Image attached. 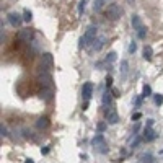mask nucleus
Here are the masks:
<instances>
[{
    "instance_id": "obj_1",
    "label": "nucleus",
    "mask_w": 163,
    "mask_h": 163,
    "mask_svg": "<svg viewBox=\"0 0 163 163\" xmlns=\"http://www.w3.org/2000/svg\"><path fill=\"white\" fill-rule=\"evenodd\" d=\"M106 18H109L111 21H116V20H119L121 15H122V8L119 7L117 4H111L109 7L106 8Z\"/></svg>"
},
{
    "instance_id": "obj_2",
    "label": "nucleus",
    "mask_w": 163,
    "mask_h": 163,
    "mask_svg": "<svg viewBox=\"0 0 163 163\" xmlns=\"http://www.w3.org/2000/svg\"><path fill=\"white\" fill-rule=\"evenodd\" d=\"M95 39H96V28L95 26H90V28L85 31L83 38L80 39V47H87L90 43H93Z\"/></svg>"
},
{
    "instance_id": "obj_3",
    "label": "nucleus",
    "mask_w": 163,
    "mask_h": 163,
    "mask_svg": "<svg viewBox=\"0 0 163 163\" xmlns=\"http://www.w3.org/2000/svg\"><path fill=\"white\" fill-rule=\"evenodd\" d=\"M104 116H106V121L109 122V124H116L117 121H119V116H117V113H116V109H114V106L106 108V111H104Z\"/></svg>"
},
{
    "instance_id": "obj_4",
    "label": "nucleus",
    "mask_w": 163,
    "mask_h": 163,
    "mask_svg": "<svg viewBox=\"0 0 163 163\" xmlns=\"http://www.w3.org/2000/svg\"><path fill=\"white\" fill-rule=\"evenodd\" d=\"M38 82H39L43 87H52V77H51L49 72H39Z\"/></svg>"
},
{
    "instance_id": "obj_5",
    "label": "nucleus",
    "mask_w": 163,
    "mask_h": 163,
    "mask_svg": "<svg viewBox=\"0 0 163 163\" xmlns=\"http://www.w3.org/2000/svg\"><path fill=\"white\" fill-rule=\"evenodd\" d=\"M82 95H83V98H85V101H88V99L92 98V95H93V83H90V82H87L85 85L82 87Z\"/></svg>"
},
{
    "instance_id": "obj_6",
    "label": "nucleus",
    "mask_w": 163,
    "mask_h": 163,
    "mask_svg": "<svg viewBox=\"0 0 163 163\" xmlns=\"http://www.w3.org/2000/svg\"><path fill=\"white\" fill-rule=\"evenodd\" d=\"M8 21H10L11 26L16 28V26H20V25H21V21H25V20H23V16L20 13H10V15H8Z\"/></svg>"
},
{
    "instance_id": "obj_7",
    "label": "nucleus",
    "mask_w": 163,
    "mask_h": 163,
    "mask_svg": "<svg viewBox=\"0 0 163 163\" xmlns=\"http://www.w3.org/2000/svg\"><path fill=\"white\" fill-rule=\"evenodd\" d=\"M93 145L98 147V150H99L101 153L106 152V149H104L106 145H104V139H103V135H96V137L93 139Z\"/></svg>"
},
{
    "instance_id": "obj_8",
    "label": "nucleus",
    "mask_w": 163,
    "mask_h": 163,
    "mask_svg": "<svg viewBox=\"0 0 163 163\" xmlns=\"http://www.w3.org/2000/svg\"><path fill=\"white\" fill-rule=\"evenodd\" d=\"M52 87H43V90H41V98L44 99V101H51L52 99Z\"/></svg>"
},
{
    "instance_id": "obj_9",
    "label": "nucleus",
    "mask_w": 163,
    "mask_h": 163,
    "mask_svg": "<svg viewBox=\"0 0 163 163\" xmlns=\"http://www.w3.org/2000/svg\"><path fill=\"white\" fill-rule=\"evenodd\" d=\"M31 36H33V33H31V29H29V28H25V29H21V31L18 33V39H20V41H28V43H29Z\"/></svg>"
},
{
    "instance_id": "obj_10",
    "label": "nucleus",
    "mask_w": 163,
    "mask_h": 163,
    "mask_svg": "<svg viewBox=\"0 0 163 163\" xmlns=\"http://www.w3.org/2000/svg\"><path fill=\"white\" fill-rule=\"evenodd\" d=\"M131 21H132V26H134V29H135L137 33L140 31L142 28H144V25H142V21H140V18H139V15H132Z\"/></svg>"
},
{
    "instance_id": "obj_11",
    "label": "nucleus",
    "mask_w": 163,
    "mask_h": 163,
    "mask_svg": "<svg viewBox=\"0 0 163 163\" xmlns=\"http://www.w3.org/2000/svg\"><path fill=\"white\" fill-rule=\"evenodd\" d=\"M41 64L47 65L49 69L52 67V54H49V52L43 54V56H41Z\"/></svg>"
},
{
    "instance_id": "obj_12",
    "label": "nucleus",
    "mask_w": 163,
    "mask_h": 163,
    "mask_svg": "<svg viewBox=\"0 0 163 163\" xmlns=\"http://www.w3.org/2000/svg\"><path fill=\"white\" fill-rule=\"evenodd\" d=\"M103 46H104V38H96L95 41H93V49L95 51H99Z\"/></svg>"
},
{
    "instance_id": "obj_13",
    "label": "nucleus",
    "mask_w": 163,
    "mask_h": 163,
    "mask_svg": "<svg viewBox=\"0 0 163 163\" xmlns=\"http://www.w3.org/2000/svg\"><path fill=\"white\" fill-rule=\"evenodd\" d=\"M144 139H145V140H149V142L155 139V134H153L152 127H145V131H144Z\"/></svg>"
},
{
    "instance_id": "obj_14",
    "label": "nucleus",
    "mask_w": 163,
    "mask_h": 163,
    "mask_svg": "<svg viewBox=\"0 0 163 163\" xmlns=\"http://www.w3.org/2000/svg\"><path fill=\"white\" fill-rule=\"evenodd\" d=\"M152 57H153L152 47H150V46H145V47H144V59H145V60H152Z\"/></svg>"
},
{
    "instance_id": "obj_15",
    "label": "nucleus",
    "mask_w": 163,
    "mask_h": 163,
    "mask_svg": "<svg viewBox=\"0 0 163 163\" xmlns=\"http://www.w3.org/2000/svg\"><path fill=\"white\" fill-rule=\"evenodd\" d=\"M49 126V119L47 117H39L38 119V127L39 129H46Z\"/></svg>"
},
{
    "instance_id": "obj_16",
    "label": "nucleus",
    "mask_w": 163,
    "mask_h": 163,
    "mask_svg": "<svg viewBox=\"0 0 163 163\" xmlns=\"http://www.w3.org/2000/svg\"><path fill=\"white\" fill-rule=\"evenodd\" d=\"M129 64H127V60H121V74H122V77H126L127 75V70H129Z\"/></svg>"
},
{
    "instance_id": "obj_17",
    "label": "nucleus",
    "mask_w": 163,
    "mask_h": 163,
    "mask_svg": "<svg viewBox=\"0 0 163 163\" xmlns=\"http://www.w3.org/2000/svg\"><path fill=\"white\" fill-rule=\"evenodd\" d=\"M104 4H106L104 0H95V4H93V10H95V11H99L101 8H103Z\"/></svg>"
},
{
    "instance_id": "obj_18",
    "label": "nucleus",
    "mask_w": 163,
    "mask_h": 163,
    "mask_svg": "<svg viewBox=\"0 0 163 163\" xmlns=\"http://www.w3.org/2000/svg\"><path fill=\"white\" fill-rule=\"evenodd\" d=\"M103 103H104V104H108V106H111V93H109V92L104 93V96H103Z\"/></svg>"
},
{
    "instance_id": "obj_19",
    "label": "nucleus",
    "mask_w": 163,
    "mask_h": 163,
    "mask_svg": "<svg viewBox=\"0 0 163 163\" xmlns=\"http://www.w3.org/2000/svg\"><path fill=\"white\" fill-rule=\"evenodd\" d=\"M31 18H33L31 11H29V10H25V13H23V20H25V21H31Z\"/></svg>"
},
{
    "instance_id": "obj_20",
    "label": "nucleus",
    "mask_w": 163,
    "mask_h": 163,
    "mask_svg": "<svg viewBox=\"0 0 163 163\" xmlns=\"http://www.w3.org/2000/svg\"><path fill=\"white\" fill-rule=\"evenodd\" d=\"M150 93H152L150 87H149V85H144V92H142V96H150Z\"/></svg>"
},
{
    "instance_id": "obj_21",
    "label": "nucleus",
    "mask_w": 163,
    "mask_h": 163,
    "mask_svg": "<svg viewBox=\"0 0 163 163\" xmlns=\"http://www.w3.org/2000/svg\"><path fill=\"white\" fill-rule=\"evenodd\" d=\"M85 4H87V0H82L80 4H78V13H83V10H85Z\"/></svg>"
},
{
    "instance_id": "obj_22",
    "label": "nucleus",
    "mask_w": 163,
    "mask_h": 163,
    "mask_svg": "<svg viewBox=\"0 0 163 163\" xmlns=\"http://www.w3.org/2000/svg\"><path fill=\"white\" fill-rule=\"evenodd\" d=\"M106 60L108 62H113V60H116V52H109L106 56Z\"/></svg>"
},
{
    "instance_id": "obj_23",
    "label": "nucleus",
    "mask_w": 163,
    "mask_h": 163,
    "mask_svg": "<svg viewBox=\"0 0 163 163\" xmlns=\"http://www.w3.org/2000/svg\"><path fill=\"white\" fill-rule=\"evenodd\" d=\"M155 103L158 104V106L163 103V95H155Z\"/></svg>"
},
{
    "instance_id": "obj_24",
    "label": "nucleus",
    "mask_w": 163,
    "mask_h": 163,
    "mask_svg": "<svg viewBox=\"0 0 163 163\" xmlns=\"http://www.w3.org/2000/svg\"><path fill=\"white\" fill-rule=\"evenodd\" d=\"M106 87H108V88L113 87V77H111V75H108V77H106Z\"/></svg>"
},
{
    "instance_id": "obj_25",
    "label": "nucleus",
    "mask_w": 163,
    "mask_h": 163,
    "mask_svg": "<svg viewBox=\"0 0 163 163\" xmlns=\"http://www.w3.org/2000/svg\"><path fill=\"white\" fill-rule=\"evenodd\" d=\"M135 49H137V44L132 43L131 46H129V52H131V54H132V52H135Z\"/></svg>"
},
{
    "instance_id": "obj_26",
    "label": "nucleus",
    "mask_w": 163,
    "mask_h": 163,
    "mask_svg": "<svg viewBox=\"0 0 163 163\" xmlns=\"http://www.w3.org/2000/svg\"><path fill=\"white\" fill-rule=\"evenodd\" d=\"M152 155H145V157H144V163H152Z\"/></svg>"
},
{
    "instance_id": "obj_27",
    "label": "nucleus",
    "mask_w": 163,
    "mask_h": 163,
    "mask_svg": "<svg viewBox=\"0 0 163 163\" xmlns=\"http://www.w3.org/2000/svg\"><path fill=\"white\" fill-rule=\"evenodd\" d=\"M104 129H106V124H104V122H99V124H98V131H99V132H103Z\"/></svg>"
},
{
    "instance_id": "obj_28",
    "label": "nucleus",
    "mask_w": 163,
    "mask_h": 163,
    "mask_svg": "<svg viewBox=\"0 0 163 163\" xmlns=\"http://www.w3.org/2000/svg\"><path fill=\"white\" fill-rule=\"evenodd\" d=\"M140 116H142L140 113H135V114H132V121H137V119H140Z\"/></svg>"
},
{
    "instance_id": "obj_29",
    "label": "nucleus",
    "mask_w": 163,
    "mask_h": 163,
    "mask_svg": "<svg viewBox=\"0 0 163 163\" xmlns=\"http://www.w3.org/2000/svg\"><path fill=\"white\" fill-rule=\"evenodd\" d=\"M113 96H116V98H117V96H121V92L117 88H113Z\"/></svg>"
},
{
    "instance_id": "obj_30",
    "label": "nucleus",
    "mask_w": 163,
    "mask_h": 163,
    "mask_svg": "<svg viewBox=\"0 0 163 163\" xmlns=\"http://www.w3.org/2000/svg\"><path fill=\"white\" fill-rule=\"evenodd\" d=\"M0 132H2V135H7V129L4 127V124H2V129H0Z\"/></svg>"
},
{
    "instance_id": "obj_31",
    "label": "nucleus",
    "mask_w": 163,
    "mask_h": 163,
    "mask_svg": "<svg viewBox=\"0 0 163 163\" xmlns=\"http://www.w3.org/2000/svg\"><path fill=\"white\" fill-rule=\"evenodd\" d=\"M47 152H49V147H44V149H41V153H44V155H46Z\"/></svg>"
},
{
    "instance_id": "obj_32",
    "label": "nucleus",
    "mask_w": 163,
    "mask_h": 163,
    "mask_svg": "<svg viewBox=\"0 0 163 163\" xmlns=\"http://www.w3.org/2000/svg\"><path fill=\"white\" fill-rule=\"evenodd\" d=\"M25 163H34V162H33V160H31V158H28V160H26V162H25Z\"/></svg>"
},
{
    "instance_id": "obj_33",
    "label": "nucleus",
    "mask_w": 163,
    "mask_h": 163,
    "mask_svg": "<svg viewBox=\"0 0 163 163\" xmlns=\"http://www.w3.org/2000/svg\"><path fill=\"white\" fill-rule=\"evenodd\" d=\"M127 2H129L131 5H134V2H135V0H127Z\"/></svg>"
},
{
    "instance_id": "obj_34",
    "label": "nucleus",
    "mask_w": 163,
    "mask_h": 163,
    "mask_svg": "<svg viewBox=\"0 0 163 163\" xmlns=\"http://www.w3.org/2000/svg\"><path fill=\"white\" fill-rule=\"evenodd\" d=\"M104 2H108V0H104Z\"/></svg>"
}]
</instances>
